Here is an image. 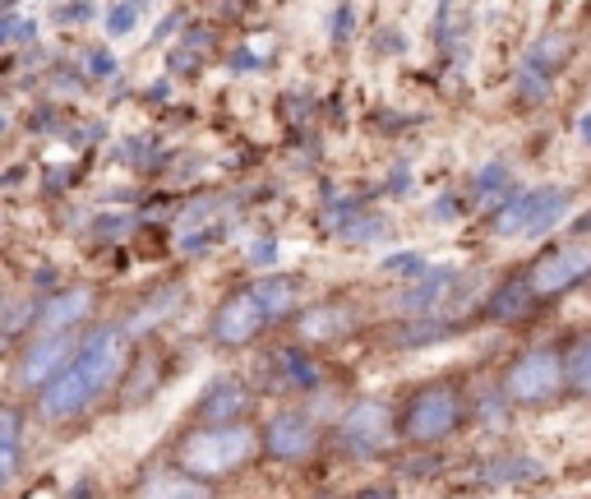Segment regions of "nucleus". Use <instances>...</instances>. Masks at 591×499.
<instances>
[{"mask_svg": "<svg viewBox=\"0 0 591 499\" xmlns=\"http://www.w3.org/2000/svg\"><path fill=\"white\" fill-rule=\"evenodd\" d=\"M462 421V408H457V393L453 389H425L412 412H407V440L416 444H440L457 430Z\"/></svg>", "mask_w": 591, "mask_h": 499, "instance_id": "4", "label": "nucleus"}, {"mask_svg": "<svg viewBox=\"0 0 591 499\" xmlns=\"http://www.w3.org/2000/svg\"><path fill=\"white\" fill-rule=\"evenodd\" d=\"M569 51V42L564 38H554V33H545L532 51H526V60L518 66V88L526 92V98H545V88H550V79H554V70H559V56Z\"/></svg>", "mask_w": 591, "mask_h": 499, "instance_id": "10", "label": "nucleus"}, {"mask_svg": "<svg viewBox=\"0 0 591 499\" xmlns=\"http://www.w3.org/2000/svg\"><path fill=\"white\" fill-rule=\"evenodd\" d=\"M337 434H342V444L347 449H356V453H375V449H384L388 440H393V412H388V402H356V408L342 417V425H337Z\"/></svg>", "mask_w": 591, "mask_h": 499, "instance_id": "7", "label": "nucleus"}, {"mask_svg": "<svg viewBox=\"0 0 591 499\" xmlns=\"http://www.w3.org/2000/svg\"><path fill=\"white\" fill-rule=\"evenodd\" d=\"M126 361H130L126 333H120V329H92L79 342L75 365L42 393V417L47 421H70V417H79L92 398H102L120 380Z\"/></svg>", "mask_w": 591, "mask_h": 499, "instance_id": "1", "label": "nucleus"}, {"mask_svg": "<svg viewBox=\"0 0 591 499\" xmlns=\"http://www.w3.org/2000/svg\"><path fill=\"white\" fill-rule=\"evenodd\" d=\"M356 499H393V490H365V495H356Z\"/></svg>", "mask_w": 591, "mask_h": 499, "instance_id": "30", "label": "nucleus"}, {"mask_svg": "<svg viewBox=\"0 0 591 499\" xmlns=\"http://www.w3.org/2000/svg\"><path fill=\"white\" fill-rule=\"evenodd\" d=\"M587 273H591V245H559L526 273V287H532V296H554L582 283Z\"/></svg>", "mask_w": 591, "mask_h": 499, "instance_id": "6", "label": "nucleus"}, {"mask_svg": "<svg viewBox=\"0 0 591 499\" xmlns=\"http://www.w3.org/2000/svg\"><path fill=\"white\" fill-rule=\"evenodd\" d=\"M440 292H449V273H425V277H421V287L402 292V305H430Z\"/></svg>", "mask_w": 591, "mask_h": 499, "instance_id": "20", "label": "nucleus"}, {"mask_svg": "<svg viewBox=\"0 0 591 499\" xmlns=\"http://www.w3.org/2000/svg\"><path fill=\"white\" fill-rule=\"evenodd\" d=\"M223 393H232V384H223ZM245 408V398H208V412H232Z\"/></svg>", "mask_w": 591, "mask_h": 499, "instance_id": "27", "label": "nucleus"}, {"mask_svg": "<svg viewBox=\"0 0 591 499\" xmlns=\"http://www.w3.org/2000/svg\"><path fill=\"white\" fill-rule=\"evenodd\" d=\"M0 440H6V481L19 472V412L6 408V417H0Z\"/></svg>", "mask_w": 591, "mask_h": 499, "instance_id": "19", "label": "nucleus"}, {"mask_svg": "<svg viewBox=\"0 0 591 499\" xmlns=\"http://www.w3.org/2000/svg\"><path fill=\"white\" fill-rule=\"evenodd\" d=\"M536 477H545V467L536 458H504L490 472V481H536Z\"/></svg>", "mask_w": 591, "mask_h": 499, "instance_id": "17", "label": "nucleus"}, {"mask_svg": "<svg viewBox=\"0 0 591 499\" xmlns=\"http://www.w3.org/2000/svg\"><path fill=\"white\" fill-rule=\"evenodd\" d=\"M315 440H319L315 421L301 417V412H283V417H273V421H268V430H264V444H268V453H273V458H305L309 449H315Z\"/></svg>", "mask_w": 591, "mask_h": 499, "instance_id": "11", "label": "nucleus"}, {"mask_svg": "<svg viewBox=\"0 0 591 499\" xmlns=\"http://www.w3.org/2000/svg\"><path fill=\"white\" fill-rule=\"evenodd\" d=\"M70 356H79V348H75V337L70 333H51V337H42L38 348H28V356L19 361V384L23 389H33V384H56L60 374H66L75 361Z\"/></svg>", "mask_w": 591, "mask_h": 499, "instance_id": "8", "label": "nucleus"}, {"mask_svg": "<svg viewBox=\"0 0 591 499\" xmlns=\"http://www.w3.org/2000/svg\"><path fill=\"white\" fill-rule=\"evenodd\" d=\"M250 292L259 296V305H264V315H268V320L292 315V310H296V296H301V287H296V283H283V277H268V283H255Z\"/></svg>", "mask_w": 591, "mask_h": 499, "instance_id": "15", "label": "nucleus"}, {"mask_svg": "<svg viewBox=\"0 0 591 499\" xmlns=\"http://www.w3.org/2000/svg\"><path fill=\"white\" fill-rule=\"evenodd\" d=\"M88 310H92V292H88V287H70V292H60V296H51V301L38 305V329L60 333V329L79 324Z\"/></svg>", "mask_w": 591, "mask_h": 499, "instance_id": "13", "label": "nucleus"}, {"mask_svg": "<svg viewBox=\"0 0 591 499\" xmlns=\"http://www.w3.org/2000/svg\"><path fill=\"white\" fill-rule=\"evenodd\" d=\"M259 449L255 430L245 425H213V430H195L190 440L180 444V467L185 477H227Z\"/></svg>", "mask_w": 591, "mask_h": 499, "instance_id": "2", "label": "nucleus"}, {"mask_svg": "<svg viewBox=\"0 0 591 499\" xmlns=\"http://www.w3.org/2000/svg\"><path fill=\"white\" fill-rule=\"evenodd\" d=\"M504 185H509V172H504L500 163H494V167H485V172L476 176V199H494V195L504 190Z\"/></svg>", "mask_w": 591, "mask_h": 499, "instance_id": "23", "label": "nucleus"}, {"mask_svg": "<svg viewBox=\"0 0 591 499\" xmlns=\"http://www.w3.org/2000/svg\"><path fill=\"white\" fill-rule=\"evenodd\" d=\"M176 232H180V250H208L217 236L227 232V208L217 199H199L195 208H185Z\"/></svg>", "mask_w": 591, "mask_h": 499, "instance_id": "12", "label": "nucleus"}, {"mask_svg": "<svg viewBox=\"0 0 591 499\" xmlns=\"http://www.w3.org/2000/svg\"><path fill=\"white\" fill-rule=\"evenodd\" d=\"M283 370H287V380H296L301 389H309V384L319 380V370L309 365V361H305L301 352H283Z\"/></svg>", "mask_w": 591, "mask_h": 499, "instance_id": "22", "label": "nucleus"}, {"mask_svg": "<svg viewBox=\"0 0 591 499\" xmlns=\"http://www.w3.org/2000/svg\"><path fill=\"white\" fill-rule=\"evenodd\" d=\"M578 135H582V144H587V148H591V111H587V116H582V120H578Z\"/></svg>", "mask_w": 591, "mask_h": 499, "instance_id": "29", "label": "nucleus"}, {"mask_svg": "<svg viewBox=\"0 0 591 499\" xmlns=\"http://www.w3.org/2000/svg\"><path fill=\"white\" fill-rule=\"evenodd\" d=\"M88 75H116V56L111 51H88Z\"/></svg>", "mask_w": 591, "mask_h": 499, "instance_id": "26", "label": "nucleus"}, {"mask_svg": "<svg viewBox=\"0 0 591 499\" xmlns=\"http://www.w3.org/2000/svg\"><path fill=\"white\" fill-rule=\"evenodd\" d=\"M135 499H213L208 495V486L204 481H195V477H148L139 490H135Z\"/></svg>", "mask_w": 591, "mask_h": 499, "instance_id": "14", "label": "nucleus"}, {"mask_svg": "<svg viewBox=\"0 0 591 499\" xmlns=\"http://www.w3.org/2000/svg\"><path fill=\"white\" fill-rule=\"evenodd\" d=\"M569 384L578 393H591V337H582L578 348L569 352Z\"/></svg>", "mask_w": 591, "mask_h": 499, "instance_id": "18", "label": "nucleus"}, {"mask_svg": "<svg viewBox=\"0 0 591 499\" xmlns=\"http://www.w3.org/2000/svg\"><path fill=\"white\" fill-rule=\"evenodd\" d=\"M347 329H352L347 310H333V305H319V310H309V315L301 320V333H305V337H319V342H328V337H342Z\"/></svg>", "mask_w": 591, "mask_h": 499, "instance_id": "16", "label": "nucleus"}, {"mask_svg": "<svg viewBox=\"0 0 591 499\" xmlns=\"http://www.w3.org/2000/svg\"><path fill=\"white\" fill-rule=\"evenodd\" d=\"M92 10L88 6H66V10H60V19H88Z\"/></svg>", "mask_w": 591, "mask_h": 499, "instance_id": "28", "label": "nucleus"}, {"mask_svg": "<svg viewBox=\"0 0 591 499\" xmlns=\"http://www.w3.org/2000/svg\"><path fill=\"white\" fill-rule=\"evenodd\" d=\"M559 384H564V361H559V352H526L504 380V393L513 402H545L559 393Z\"/></svg>", "mask_w": 591, "mask_h": 499, "instance_id": "5", "label": "nucleus"}, {"mask_svg": "<svg viewBox=\"0 0 591 499\" xmlns=\"http://www.w3.org/2000/svg\"><path fill=\"white\" fill-rule=\"evenodd\" d=\"M139 14H144L139 6H111V10H107V23H102V28H107L111 38H126L130 28L139 23Z\"/></svg>", "mask_w": 591, "mask_h": 499, "instance_id": "21", "label": "nucleus"}, {"mask_svg": "<svg viewBox=\"0 0 591 499\" xmlns=\"http://www.w3.org/2000/svg\"><path fill=\"white\" fill-rule=\"evenodd\" d=\"M569 204H573V195L564 190V185H536V190L509 199L500 213H494V232L509 236V241L545 236L569 217Z\"/></svg>", "mask_w": 591, "mask_h": 499, "instance_id": "3", "label": "nucleus"}, {"mask_svg": "<svg viewBox=\"0 0 591 499\" xmlns=\"http://www.w3.org/2000/svg\"><path fill=\"white\" fill-rule=\"evenodd\" d=\"M250 264H259V268H273V264H277V241H273V236L255 241V250H250Z\"/></svg>", "mask_w": 591, "mask_h": 499, "instance_id": "25", "label": "nucleus"}, {"mask_svg": "<svg viewBox=\"0 0 591 499\" xmlns=\"http://www.w3.org/2000/svg\"><path fill=\"white\" fill-rule=\"evenodd\" d=\"M0 38H6V42H28V38H38V23H28L23 14H6V28H0Z\"/></svg>", "mask_w": 591, "mask_h": 499, "instance_id": "24", "label": "nucleus"}, {"mask_svg": "<svg viewBox=\"0 0 591 499\" xmlns=\"http://www.w3.org/2000/svg\"><path fill=\"white\" fill-rule=\"evenodd\" d=\"M264 324H268V315H264L259 296H255V292H240V296H232L223 310H217L213 337H217V342H227V348H240V342H250Z\"/></svg>", "mask_w": 591, "mask_h": 499, "instance_id": "9", "label": "nucleus"}]
</instances>
